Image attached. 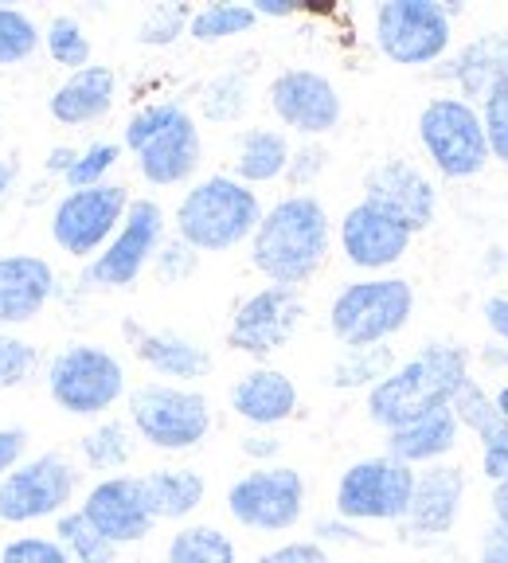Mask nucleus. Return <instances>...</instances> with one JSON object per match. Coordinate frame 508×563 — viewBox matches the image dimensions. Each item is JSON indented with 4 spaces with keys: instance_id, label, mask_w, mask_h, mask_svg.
Masks as SVG:
<instances>
[{
    "instance_id": "1",
    "label": "nucleus",
    "mask_w": 508,
    "mask_h": 563,
    "mask_svg": "<svg viewBox=\"0 0 508 563\" xmlns=\"http://www.w3.org/2000/svg\"><path fill=\"white\" fill-rule=\"evenodd\" d=\"M329 246V211L317 196L298 192L263 211V223L251 235V263L254 271H263V278H270V286L301 290L324 266Z\"/></svg>"
},
{
    "instance_id": "46",
    "label": "nucleus",
    "mask_w": 508,
    "mask_h": 563,
    "mask_svg": "<svg viewBox=\"0 0 508 563\" xmlns=\"http://www.w3.org/2000/svg\"><path fill=\"white\" fill-rule=\"evenodd\" d=\"M24 450H27L24 427H4V431H0V482L24 462Z\"/></svg>"
},
{
    "instance_id": "23",
    "label": "nucleus",
    "mask_w": 508,
    "mask_h": 563,
    "mask_svg": "<svg viewBox=\"0 0 508 563\" xmlns=\"http://www.w3.org/2000/svg\"><path fill=\"white\" fill-rule=\"evenodd\" d=\"M125 336L133 344V356L165 379H203L211 372V352L185 333L141 329L137 321H125Z\"/></svg>"
},
{
    "instance_id": "14",
    "label": "nucleus",
    "mask_w": 508,
    "mask_h": 563,
    "mask_svg": "<svg viewBox=\"0 0 508 563\" xmlns=\"http://www.w3.org/2000/svg\"><path fill=\"white\" fill-rule=\"evenodd\" d=\"M161 243H165V211H161V203L133 200L118 235L87 266V282L102 286V290H122V286L137 282V274L157 258Z\"/></svg>"
},
{
    "instance_id": "34",
    "label": "nucleus",
    "mask_w": 508,
    "mask_h": 563,
    "mask_svg": "<svg viewBox=\"0 0 508 563\" xmlns=\"http://www.w3.org/2000/svg\"><path fill=\"white\" fill-rule=\"evenodd\" d=\"M203 118L208 122H239L251 106V75L246 70H223L203 87Z\"/></svg>"
},
{
    "instance_id": "51",
    "label": "nucleus",
    "mask_w": 508,
    "mask_h": 563,
    "mask_svg": "<svg viewBox=\"0 0 508 563\" xmlns=\"http://www.w3.org/2000/svg\"><path fill=\"white\" fill-rule=\"evenodd\" d=\"M251 9H254V16H258V20H263V16L266 20H286V16H294L301 4H298V0H254Z\"/></svg>"
},
{
    "instance_id": "52",
    "label": "nucleus",
    "mask_w": 508,
    "mask_h": 563,
    "mask_svg": "<svg viewBox=\"0 0 508 563\" xmlns=\"http://www.w3.org/2000/svg\"><path fill=\"white\" fill-rule=\"evenodd\" d=\"M75 161H79V150H70V145H55V150L47 153V173L67 176L70 168H75Z\"/></svg>"
},
{
    "instance_id": "3",
    "label": "nucleus",
    "mask_w": 508,
    "mask_h": 563,
    "mask_svg": "<svg viewBox=\"0 0 508 563\" xmlns=\"http://www.w3.org/2000/svg\"><path fill=\"white\" fill-rule=\"evenodd\" d=\"M258 223H263L258 192L228 173L196 180L176 208V239H185L200 255H220L239 243H251Z\"/></svg>"
},
{
    "instance_id": "49",
    "label": "nucleus",
    "mask_w": 508,
    "mask_h": 563,
    "mask_svg": "<svg viewBox=\"0 0 508 563\" xmlns=\"http://www.w3.org/2000/svg\"><path fill=\"white\" fill-rule=\"evenodd\" d=\"M239 446H243V454L254 457V462H274V457L281 454V439H274V434H266V431L246 434Z\"/></svg>"
},
{
    "instance_id": "20",
    "label": "nucleus",
    "mask_w": 508,
    "mask_h": 563,
    "mask_svg": "<svg viewBox=\"0 0 508 563\" xmlns=\"http://www.w3.org/2000/svg\"><path fill=\"white\" fill-rule=\"evenodd\" d=\"M442 79L457 87V98L482 106L493 87L508 79V27L500 32H482L470 44H462L439 70Z\"/></svg>"
},
{
    "instance_id": "30",
    "label": "nucleus",
    "mask_w": 508,
    "mask_h": 563,
    "mask_svg": "<svg viewBox=\"0 0 508 563\" xmlns=\"http://www.w3.org/2000/svg\"><path fill=\"white\" fill-rule=\"evenodd\" d=\"M395 352L391 344H364V349H344L336 356L333 372H329V384L341 387V391H356V387H376L379 379H387L395 372Z\"/></svg>"
},
{
    "instance_id": "10",
    "label": "nucleus",
    "mask_w": 508,
    "mask_h": 563,
    "mask_svg": "<svg viewBox=\"0 0 508 563\" xmlns=\"http://www.w3.org/2000/svg\"><path fill=\"white\" fill-rule=\"evenodd\" d=\"M454 44V20L439 0H384L376 9V47L399 67H434Z\"/></svg>"
},
{
    "instance_id": "41",
    "label": "nucleus",
    "mask_w": 508,
    "mask_h": 563,
    "mask_svg": "<svg viewBox=\"0 0 508 563\" xmlns=\"http://www.w3.org/2000/svg\"><path fill=\"white\" fill-rule=\"evenodd\" d=\"M482 110V125H485V141H489V157L508 165V79L500 87H493L485 95Z\"/></svg>"
},
{
    "instance_id": "13",
    "label": "nucleus",
    "mask_w": 508,
    "mask_h": 563,
    "mask_svg": "<svg viewBox=\"0 0 508 563\" xmlns=\"http://www.w3.org/2000/svg\"><path fill=\"white\" fill-rule=\"evenodd\" d=\"M79 474L63 454L27 457L0 482V520L4 525H32V520L63 517L75 497Z\"/></svg>"
},
{
    "instance_id": "5",
    "label": "nucleus",
    "mask_w": 508,
    "mask_h": 563,
    "mask_svg": "<svg viewBox=\"0 0 508 563\" xmlns=\"http://www.w3.org/2000/svg\"><path fill=\"white\" fill-rule=\"evenodd\" d=\"M415 313V290L407 278H360L349 282L333 298L329 309V329L344 349H364V344H387L395 333H404Z\"/></svg>"
},
{
    "instance_id": "12",
    "label": "nucleus",
    "mask_w": 508,
    "mask_h": 563,
    "mask_svg": "<svg viewBox=\"0 0 508 563\" xmlns=\"http://www.w3.org/2000/svg\"><path fill=\"white\" fill-rule=\"evenodd\" d=\"M228 512L251 532H286L306 512V477L294 466H258L231 482Z\"/></svg>"
},
{
    "instance_id": "28",
    "label": "nucleus",
    "mask_w": 508,
    "mask_h": 563,
    "mask_svg": "<svg viewBox=\"0 0 508 563\" xmlns=\"http://www.w3.org/2000/svg\"><path fill=\"white\" fill-rule=\"evenodd\" d=\"M289 137L281 130H246L243 137H239V150H235V161H231V168H235V180H243V185H270V180H278V176H286L289 168Z\"/></svg>"
},
{
    "instance_id": "27",
    "label": "nucleus",
    "mask_w": 508,
    "mask_h": 563,
    "mask_svg": "<svg viewBox=\"0 0 508 563\" xmlns=\"http://www.w3.org/2000/svg\"><path fill=\"white\" fill-rule=\"evenodd\" d=\"M457 434H462V422L450 407L442 411H430L422 419L407 422L399 431H387V457L404 462V466H439L442 457L457 446Z\"/></svg>"
},
{
    "instance_id": "50",
    "label": "nucleus",
    "mask_w": 508,
    "mask_h": 563,
    "mask_svg": "<svg viewBox=\"0 0 508 563\" xmlns=\"http://www.w3.org/2000/svg\"><path fill=\"white\" fill-rule=\"evenodd\" d=\"M482 313H485V325H489L493 333L508 344V294H493V298H485Z\"/></svg>"
},
{
    "instance_id": "2",
    "label": "nucleus",
    "mask_w": 508,
    "mask_h": 563,
    "mask_svg": "<svg viewBox=\"0 0 508 563\" xmlns=\"http://www.w3.org/2000/svg\"><path fill=\"white\" fill-rule=\"evenodd\" d=\"M470 384V349L462 344H427L411 361L395 364L387 379L368 391V419L384 431H399L407 422L454 404Z\"/></svg>"
},
{
    "instance_id": "32",
    "label": "nucleus",
    "mask_w": 508,
    "mask_h": 563,
    "mask_svg": "<svg viewBox=\"0 0 508 563\" xmlns=\"http://www.w3.org/2000/svg\"><path fill=\"white\" fill-rule=\"evenodd\" d=\"M55 540L67 548V555L75 563H118V544H110L90 525L82 509H70L63 517H55Z\"/></svg>"
},
{
    "instance_id": "56",
    "label": "nucleus",
    "mask_w": 508,
    "mask_h": 563,
    "mask_svg": "<svg viewBox=\"0 0 508 563\" xmlns=\"http://www.w3.org/2000/svg\"><path fill=\"white\" fill-rule=\"evenodd\" d=\"M493 404H497V411L508 419V384H500V387H497V396H493Z\"/></svg>"
},
{
    "instance_id": "31",
    "label": "nucleus",
    "mask_w": 508,
    "mask_h": 563,
    "mask_svg": "<svg viewBox=\"0 0 508 563\" xmlns=\"http://www.w3.org/2000/svg\"><path fill=\"white\" fill-rule=\"evenodd\" d=\"M165 563H239V552L223 528L188 525L168 540Z\"/></svg>"
},
{
    "instance_id": "22",
    "label": "nucleus",
    "mask_w": 508,
    "mask_h": 563,
    "mask_svg": "<svg viewBox=\"0 0 508 563\" xmlns=\"http://www.w3.org/2000/svg\"><path fill=\"white\" fill-rule=\"evenodd\" d=\"M55 298V271L40 255H0V329L27 325Z\"/></svg>"
},
{
    "instance_id": "29",
    "label": "nucleus",
    "mask_w": 508,
    "mask_h": 563,
    "mask_svg": "<svg viewBox=\"0 0 508 563\" xmlns=\"http://www.w3.org/2000/svg\"><path fill=\"white\" fill-rule=\"evenodd\" d=\"M141 485H145V497H150V509L157 520L192 517L208 493V482L196 470H153L141 477Z\"/></svg>"
},
{
    "instance_id": "44",
    "label": "nucleus",
    "mask_w": 508,
    "mask_h": 563,
    "mask_svg": "<svg viewBox=\"0 0 508 563\" xmlns=\"http://www.w3.org/2000/svg\"><path fill=\"white\" fill-rule=\"evenodd\" d=\"M324 165H329V153H324V145H317V141H306V145H298V150L289 153L286 180L294 188H309L317 176L324 173Z\"/></svg>"
},
{
    "instance_id": "4",
    "label": "nucleus",
    "mask_w": 508,
    "mask_h": 563,
    "mask_svg": "<svg viewBox=\"0 0 508 563\" xmlns=\"http://www.w3.org/2000/svg\"><path fill=\"white\" fill-rule=\"evenodd\" d=\"M125 150L137 153L141 176L157 188L192 180L203 161V141L196 118L180 102H150L125 122Z\"/></svg>"
},
{
    "instance_id": "39",
    "label": "nucleus",
    "mask_w": 508,
    "mask_h": 563,
    "mask_svg": "<svg viewBox=\"0 0 508 563\" xmlns=\"http://www.w3.org/2000/svg\"><path fill=\"white\" fill-rule=\"evenodd\" d=\"M188 24H192V9L188 4H157L141 20L137 40L145 47H168L173 40H180L188 32Z\"/></svg>"
},
{
    "instance_id": "8",
    "label": "nucleus",
    "mask_w": 508,
    "mask_h": 563,
    "mask_svg": "<svg viewBox=\"0 0 508 563\" xmlns=\"http://www.w3.org/2000/svg\"><path fill=\"white\" fill-rule=\"evenodd\" d=\"M47 391L59 411L75 419H98L125 396V368L110 349L67 344L47 368Z\"/></svg>"
},
{
    "instance_id": "25",
    "label": "nucleus",
    "mask_w": 508,
    "mask_h": 563,
    "mask_svg": "<svg viewBox=\"0 0 508 563\" xmlns=\"http://www.w3.org/2000/svg\"><path fill=\"white\" fill-rule=\"evenodd\" d=\"M231 411L243 422H251V427H258V431H270L278 422L294 419L298 387L278 368H251L231 387Z\"/></svg>"
},
{
    "instance_id": "55",
    "label": "nucleus",
    "mask_w": 508,
    "mask_h": 563,
    "mask_svg": "<svg viewBox=\"0 0 508 563\" xmlns=\"http://www.w3.org/2000/svg\"><path fill=\"white\" fill-rule=\"evenodd\" d=\"M482 361L489 364V368H508V349H493L489 344V349L482 352Z\"/></svg>"
},
{
    "instance_id": "38",
    "label": "nucleus",
    "mask_w": 508,
    "mask_h": 563,
    "mask_svg": "<svg viewBox=\"0 0 508 563\" xmlns=\"http://www.w3.org/2000/svg\"><path fill=\"white\" fill-rule=\"evenodd\" d=\"M118 157H122V145H114V141H95V145L79 150V161H75V168H70L63 180H67L70 192L98 188V185H106V173L118 165Z\"/></svg>"
},
{
    "instance_id": "11",
    "label": "nucleus",
    "mask_w": 508,
    "mask_h": 563,
    "mask_svg": "<svg viewBox=\"0 0 508 563\" xmlns=\"http://www.w3.org/2000/svg\"><path fill=\"white\" fill-rule=\"evenodd\" d=\"M130 203L133 200L122 185H98L67 192L52 211L55 246L70 258H95L118 235Z\"/></svg>"
},
{
    "instance_id": "45",
    "label": "nucleus",
    "mask_w": 508,
    "mask_h": 563,
    "mask_svg": "<svg viewBox=\"0 0 508 563\" xmlns=\"http://www.w3.org/2000/svg\"><path fill=\"white\" fill-rule=\"evenodd\" d=\"M254 563H333V560H329V552L317 540H289V544L263 552Z\"/></svg>"
},
{
    "instance_id": "6",
    "label": "nucleus",
    "mask_w": 508,
    "mask_h": 563,
    "mask_svg": "<svg viewBox=\"0 0 508 563\" xmlns=\"http://www.w3.org/2000/svg\"><path fill=\"white\" fill-rule=\"evenodd\" d=\"M419 141L430 165L446 180H470L489 165V141H485L482 110L465 98H430L419 114Z\"/></svg>"
},
{
    "instance_id": "33",
    "label": "nucleus",
    "mask_w": 508,
    "mask_h": 563,
    "mask_svg": "<svg viewBox=\"0 0 508 563\" xmlns=\"http://www.w3.org/2000/svg\"><path fill=\"white\" fill-rule=\"evenodd\" d=\"M258 24L251 4H231V0H220V4H208V9L192 12V24H188V35L196 44H220V40H231V35H243Z\"/></svg>"
},
{
    "instance_id": "47",
    "label": "nucleus",
    "mask_w": 508,
    "mask_h": 563,
    "mask_svg": "<svg viewBox=\"0 0 508 563\" xmlns=\"http://www.w3.org/2000/svg\"><path fill=\"white\" fill-rule=\"evenodd\" d=\"M313 537H317V544H356V540H364L360 537V528L352 525V520H344V517H321L313 525Z\"/></svg>"
},
{
    "instance_id": "21",
    "label": "nucleus",
    "mask_w": 508,
    "mask_h": 563,
    "mask_svg": "<svg viewBox=\"0 0 508 563\" xmlns=\"http://www.w3.org/2000/svg\"><path fill=\"white\" fill-rule=\"evenodd\" d=\"M465 501V474L462 466H427L415 474V497L407 512V528L419 537H446L462 517Z\"/></svg>"
},
{
    "instance_id": "18",
    "label": "nucleus",
    "mask_w": 508,
    "mask_h": 563,
    "mask_svg": "<svg viewBox=\"0 0 508 563\" xmlns=\"http://www.w3.org/2000/svg\"><path fill=\"white\" fill-rule=\"evenodd\" d=\"M82 512H87L90 525H95L98 532L118 548L145 540L153 532V525H157L141 477H125V474L102 477V482L87 493Z\"/></svg>"
},
{
    "instance_id": "40",
    "label": "nucleus",
    "mask_w": 508,
    "mask_h": 563,
    "mask_svg": "<svg viewBox=\"0 0 508 563\" xmlns=\"http://www.w3.org/2000/svg\"><path fill=\"white\" fill-rule=\"evenodd\" d=\"M35 368H40L35 344H27L24 336H12L9 329H0V391L27 384L35 376Z\"/></svg>"
},
{
    "instance_id": "54",
    "label": "nucleus",
    "mask_w": 508,
    "mask_h": 563,
    "mask_svg": "<svg viewBox=\"0 0 508 563\" xmlns=\"http://www.w3.org/2000/svg\"><path fill=\"white\" fill-rule=\"evenodd\" d=\"M12 185H16V161L0 157V196L9 192Z\"/></svg>"
},
{
    "instance_id": "36",
    "label": "nucleus",
    "mask_w": 508,
    "mask_h": 563,
    "mask_svg": "<svg viewBox=\"0 0 508 563\" xmlns=\"http://www.w3.org/2000/svg\"><path fill=\"white\" fill-rule=\"evenodd\" d=\"M44 44H47V55H52L59 67H67L70 75L90 67V35L75 16H52V24H47V32H44Z\"/></svg>"
},
{
    "instance_id": "16",
    "label": "nucleus",
    "mask_w": 508,
    "mask_h": 563,
    "mask_svg": "<svg viewBox=\"0 0 508 563\" xmlns=\"http://www.w3.org/2000/svg\"><path fill=\"white\" fill-rule=\"evenodd\" d=\"M266 98H270V110L278 114V122L286 130L301 133L306 141L336 130V122L344 114L333 79H324L321 70L309 67H289L281 75H274Z\"/></svg>"
},
{
    "instance_id": "37",
    "label": "nucleus",
    "mask_w": 508,
    "mask_h": 563,
    "mask_svg": "<svg viewBox=\"0 0 508 563\" xmlns=\"http://www.w3.org/2000/svg\"><path fill=\"white\" fill-rule=\"evenodd\" d=\"M40 47V27L27 12L0 4V67L24 63Z\"/></svg>"
},
{
    "instance_id": "24",
    "label": "nucleus",
    "mask_w": 508,
    "mask_h": 563,
    "mask_svg": "<svg viewBox=\"0 0 508 563\" xmlns=\"http://www.w3.org/2000/svg\"><path fill=\"white\" fill-rule=\"evenodd\" d=\"M450 411L457 415L465 431H474L482 439V474L489 485L508 482V419L497 411L493 396L485 391L477 379L462 387L450 404Z\"/></svg>"
},
{
    "instance_id": "53",
    "label": "nucleus",
    "mask_w": 508,
    "mask_h": 563,
    "mask_svg": "<svg viewBox=\"0 0 508 563\" xmlns=\"http://www.w3.org/2000/svg\"><path fill=\"white\" fill-rule=\"evenodd\" d=\"M493 517H497V525L508 528V482L493 485Z\"/></svg>"
},
{
    "instance_id": "42",
    "label": "nucleus",
    "mask_w": 508,
    "mask_h": 563,
    "mask_svg": "<svg viewBox=\"0 0 508 563\" xmlns=\"http://www.w3.org/2000/svg\"><path fill=\"white\" fill-rule=\"evenodd\" d=\"M0 563H75L55 537H16L0 548Z\"/></svg>"
},
{
    "instance_id": "9",
    "label": "nucleus",
    "mask_w": 508,
    "mask_h": 563,
    "mask_svg": "<svg viewBox=\"0 0 508 563\" xmlns=\"http://www.w3.org/2000/svg\"><path fill=\"white\" fill-rule=\"evenodd\" d=\"M419 470L395 462V457H360L336 482V517L352 525H395L407 520L415 497Z\"/></svg>"
},
{
    "instance_id": "43",
    "label": "nucleus",
    "mask_w": 508,
    "mask_h": 563,
    "mask_svg": "<svg viewBox=\"0 0 508 563\" xmlns=\"http://www.w3.org/2000/svg\"><path fill=\"white\" fill-rule=\"evenodd\" d=\"M157 274L165 282H185L196 274V263H200V251H192V246L185 243V239H168V243H161L157 251Z\"/></svg>"
},
{
    "instance_id": "26",
    "label": "nucleus",
    "mask_w": 508,
    "mask_h": 563,
    "mask_svg": "<svg viewBox=\"0 0 508 563\" xmlns=\"http://www.w3.org/2000/svg\"><path fill=\"white\" fill-rule=\"evenodd\" d=\"M118 98V75L114 67H102V63H90V67L75 70L55 87L52 102V118L59 125H90L98 118L110 114V106Z\"/></svg>"
},
{
    "instance_id": "15",
    "label": "nucleus",
    "mask_w": 508,
    "mask_h": 563,
    "mask_svg": "<svg viewBox=\"0 0 508 563\" xmlns=\"http://www.w3.org/2000/svg\"><path fill=\"white\" fill-rule=\"evenodd\" d=\"M301 317H306V301L301 290L289 286H263L258 294L239 301L235 317L228 325V344L243 356L266 361L278 349H286L289 336L298 333Z\"/></svg>"
},
{
    "instance_id": "19",
    "label": "nucleus",
    "mask_w": 508,
    "mask_h": 563,
    "mask_svg": "<svg viewBox=\"0 0 508 563\" xmlns=\"http://www.w3.org/2000/svg\"><path fill=\"white\" fill-rule=\"evenodd\" d=\"M411 231L399 220H391L387 211L372 208V203L360 200L356 208L344 211L341 220V251L356 271H391L399 258L411 251Z\"/></svg>"
},
{
    "instance_id": "7",
    "label": "nucleus",
    "mask_w": 508,
    "mask_h": 563,
    "mask_svg": "<svg viewBox=\"0 0 508 563\" xmlns=\"http://www.w3.org/2000/svg\"><path fill=\"white\" fill-rule=\"evenodd\" d=\"M130 427L153 450H196L211 431V407L200 391L176 384H141L130 391Z\"/></svg>"
},
{
    "instance_id": "48",
    "label": "nucleus",
    "mask_w": 508,
    "mask_h": 563,
    "mask_svg": "<svg viewBox=\"0 0 508 563\" xmlns=\"http://www.w3.org/2000/svg\"><path fill=\"white\" fill-rule=\"evenodd\" d=\"M477 560L482 563H508V528L505 525H489L477 548Z\"/></svg>"
},
{
    "instance_id": "35",
    "label": "nucleus",
    "mask_w": 508,
    "mask_h": 563,
    "mask_svg": "<svg viewBox=\"0 0 508 563\" xmlns=\"http://www.w3.org/2000/svg\"><path fill=\"white\" fill-rule=\"evenodd\" d=\"M79 450H82V457H87V466L122 470L125 462L133 457V434H130V427H125V422L106 419V422H98L95 431L82 434Z\"/></svg>"
},
{
    "instance_id": "17",
    "label": "nucleus",
    "mask_w": 508,
    "mask_h": 563,
    "mask_svg": "<svg viewBox=\"0 0 508 563\" xmlns=\"http://www.w3.org/2000/svg\"><path fill=\"white\" fill-rule=\"evenodd\" d=\"M364 203L387 211L391 220H399L407 231H422L434 223L439 211V188L430 185V176L419 165L404 157L379 161L376 168H368L364 176Z\"/></svg>"
}]
</instances>
